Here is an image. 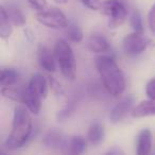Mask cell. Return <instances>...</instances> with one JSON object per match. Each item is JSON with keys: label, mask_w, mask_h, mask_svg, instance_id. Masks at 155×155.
Listing matches in <instances>:
<instances>
[{"label": "cell", "mask_w": 155, "mask_h": 155, "mask_svg": "<svg viewBox=\"0 0 155 155\" xmlns=\"http://www.w3.org/2000/svg\"><path fill=\"white\" fill-rule=\"evenodd\" d=\"M105 137V130L103 124L100 122H94L88 127V131L86 134V139L93 146L97 147L101 144Z\"/></svg>", "instance_id": "16"}, {"label": "cell", "mask_w": 155, "mask_h": 155, "mask_svg": "<svg viewBox=\"0 0 155 155\" xmlns=\"http://www.w3.org/2000/svg\"><path fill=\"white\" fill-rule=\"evenodd\" d=\"M152 132L146 127L138 133L136 139V155L152 154Z\"/></svg>", "instance_id": "12"}, {"label": "cell", "mask_w": 155, "mask_h": 155, "mask_svg": "<svg viewBox=\"0 0 155 155\" xmlns=\"http://www.w3.org/2000/svg\"><path fill=\"white\" fill-rule=\"evenodd\" d=\"M37 62L38 65L44 71L47 72H54L56 69V60L54 56V52L51 51L46 46H39L37 50Z\"/></svg>", "instance_id": "9"}, {"label": "cell", "mask_w": 155, "mask_h": 155, "mask_svg": "<svg viewBox=\"0 0 155 155\" xmlns=\"http://www.w3.org/2000/svg\"><path fill=\"white\" fill-rule=\"evenodd\" d=\"M103 155H125L123 150L119 147H114V148L110 149L107 152H105Z\"/></svg>", "instance_id": "30"}, {"label": "cell", "mask_w": 155, "mask_h": 155, "mask_svg": "<svg viewBox=\"0 0 155 155\" xmlns=\"http://www.w3.org/2000/svg\"><path fill=\"white\" fill-rule=\"evenodd\" d=\"M56 64L66 79L73 80L75 77V56L68 41L58 39L53 48Z\"/></svg>", "instance_id": "3"}, {"label": "cell", "mask_w": 155, "mask_h": 155, "mask_svg": "<svg viewBox=\"0 0 155 155\" xmlns=\"http://www.w3.org/2000/svg\"><path fill=\"white\" fill-rule=\"evenodd\" d=\"M80 1L85 8L91 10V11H99V10H101L102 2H103L101 0H80Z\"/></svg>", "instance_id": "26"}, {"label": "cell", "mask_w": 155, "mask_h": 155, "mask_svg": "<svg viewBox=\"0 0 155 155\" xmlns=\"http://www.w3.org/2000/svg\"><path fill=\"white\" fill-rule=\"evenodd\" d=\"M33 133V122L31 113L25 105L15 106L13 112L11 132L5 140L9 150L20 149L29 141Z\"/></svg>", "instance_id": "2"}, {"label": "cell", "mask_w": 155, "mask_h": 155, "mask_svg": "<svg viewBox=\"0 0 155 155\" xmlns=\"http://www.w3.org/2000/svg\"><path fill=\"white\" fill-rule=\"evenodd\" d=\"M13 26L11 19L9 18L5 5L0 7V37L2 39H8L13 33Z\"/></svg>", "instance_id": "17"}, {"label": "cell", "mask_w": 155, "mask_h": 155, "mask_svg": "<svg viewBox=\"0 0 155 155\" xmlns=\"http://www.w3.org/2000/svg\"><path fill=\"white\" fill-rule=\"evenodd\" d=\"M2 97L7 98V99L13 100V101H17L21 103L22 100V88H16L15 86H7V87H1L0 89Z\"/></svg>", "instance_id": "21"}, {"label": "cell", "mask_w": 155, "mask_h": 155, "mask_svg": "<svg viewBox=\"0 0 155 155\" xmlns=\"http://www.w3.org/2000/svg\"><path fill=\"white\" fill-rule=\"evenodd\" d=\"M53 1L56 3V5H66V3L68 2V0H53Z\"/></svg>", "instance_id": "31"}, {"label": "cell", "mask_w": 155, "mask_h": 155, "mask_svg": "<svg viewBox=\"0 0 155 155\" xmlns=\"http://www.w3.org/2000/svg\"><path fill=\"white\" fill-rule=\"evenodd\" d=\"M28 85L32 87L43 99L47 98L48 91H49V82H48V78H46L45 75H43L41 73H35L31 77Z\"/></svg>", "instance_id": "15"}, {"label": "cell", "mask_w": 155, "mask_h": 155, "mask_svg": "<svg viewBox=\"0 0 155 155\" xmlns=\"http://www.w3.org/2000/svg\"><path fill=\"white\" fill-rule=\"evenodd\" d=\"M28 3L31 7V9H33L36 12L45 11L48 7L47 0H28Z\"/></svg>", "instance_id": "25"}, {"label": "cell", "mask_w": 155, "mask_h": 155, "mask_svg": "<svg viewBox=\"0 0 155 155\" xmlns=\"http://www.w3.org/2000/svg\"><path fill=\"white\" fill-rule=\"evenodd\" d=\"M130 25H131L133 32L143 33V22H142L141 14L138 10H134L130 16Z\"/></svg>", "instance_id": "22"}, {"label": "cell", "mask_w": 155, "mask_h": 155, "mask_svg": "<svg viewBox=\"0 0 155 155\" xmlns=\"http://www.w3.org/2000/svg\"><path fill=\"white\" fill-rule=\"evenodd\" d=\"M87 49L96 54H106L110 51V45L102 34H93L87 38Z\"/></svg>", "instance_id": "11"}, {"label": "cell", "mask_w": 155, "mask_h": 155, "mask_svg": "<svg viewBox=\"0 0 155 155\" xmlns=\"http://www.w3.org/2000/svg\"><path fill=\"white\" fill-rule=\"evenodd\" d=\"M7 10V13L9 18L11 19L12 24L14 26H17V27H24L27 22L26 19V16L25 14L22 13V11L17 7V5H9L8 8H5Z\"/></svg>", "instance_id": "19"}, {"label": "cell", "mask_w": 155, "mask_h": 155, "mask_svg": "<svg viewBox=\"0 0 155 155\" xmlns=\"http://www.w3.org/2000/svg\"><path fill=\"white\" fill-rule=\"evenodd\" d=\"M37 22L46 28L54 29V30H65L68 27L69 21L66 15L56 8L46 9L45 11L36 12L35 14Z\"/></svg>", "instance_id": "5"}, {"label": "cell", "mask_w": 155, "mask_h": 155, "mask_svg": "<svg viewBox=\"0 0 155 155\" xmlns=\"http://www.w3.org/2000/svg\"><path fill=\"white\" fill-rule=\"evenodd\" d=\"M144 91H146V96L148 97V99L155 100V77L148 81Z\"/></svg>", "instance_id": "27"}, {"label": "cell", "mask_w": 155, "mask_h": 155, "mask_svg": "<svg viewBox=\"0 0 155 155\" xmlns=\"http://www.w3.org/2000/svg\"><path fill=\"white\" fill-rule=\"evenodd\" d=\"M48 82H49V88L51 89L52 93L55 94V95H58V96L64 95V89H63L62 85H61L55 79L49 77L48 78Z\"/></svg>", "instance_id": "24"}, {"label": "cell", "mask_w": 155, "mask_h": 155, "mask_svg": "<svg viewBox=\"0 0 155 155\" xmlns=\"http://www.w3.org/2000/svg\"><path fill=\"white\" fill-rule=\"evenodd\" d=\"M0 155H9L7 152H5V151H1V153H0Z\"/></svg>", "instance_id": "32"}, {"label": "cell", "mask_w": 155, "mask_h": 155, "mask_svg": "<svg viewBox=\"0 0 155 155\" xmlns=\"http://www.w3.org/2000/svg\"><path fill=\"white\" fill-rule=\"evenodd\" d=\"M95 65L106 93L115 98L123 95L127 88V81L115 58L112 55L101 54L96 58Z\"/></svg>", "instance_id": "1"}, {"label": "cell", "mask_w": 155, "mask_h": 155, "mask_svg": "<svg viewBox=\"0 0 155 155\" xmlns=\"http://www.w3.org/2000/svg\"><path fill=\"white\" fill-rule=\"evenodd\" d=\"M24 34H25V37L28 41L32 43L33 41H35V33L33 32L32 29H29V28H26L24 30Z\"/></svg>", "instance_id": "29"}, {"label": "cell", "mask_w": 155, "mask_h": 155, "mask_svg": "<svg viewBox=\"0 0 155 155\" xmlns=\"http://www.w3.org/2000/svg\"><path fill=\"white\" fill-rule=\"evenodd\" d=\"M151 155H155V153H154V154H151Z\"/></svg>", "instance_id": "33"}, {"label": "cell", "mask_w": 155, "mask_h": 155, "mask_svg": "<svg viewBox=\"0 0 155 155\" xmlns=\"http://www.w3.org/2000/svg\"><path fill=\"white\" fill-rule=\"evenodd\" d=\"M65 34L69 41L74 44H79L83 41V32L82 29L78 26L75 22H69L68 27L65 29Z\"/></svg>", "instance_id": "20"}, {"label": "cell", "mask_w": 155, "mask_h": 155, "mask_svg": "<svg viewBox=\"0 0 155 155\" xmlns=\"http://www.w3.org/2000/svg\"><path fill=\"white\" fill-rule=\"evenodd\" d=\"M133 118H146V117L155 116V100H143L134 106L131 112Z\"/></svg>", "instance_id": "14"}, {"label": "cell", "mask_w": 155, "mask_h": 155, "mask_svg": "<svg viewBox=\"0 0 155 155\" xmlns=\"http://www.w3.org/2000/svg\"><path fill=\"white\" fill-rule=\"evenodd\" d=\"M87 150V139L82 136H72L66 139L62 151L64 155H82Z\"/></svg>", "instance_id": "10"}, {"label": "cell", "mask_w": 155, "mask_h": 155, "mask_svg": "<svg viewBox=\"0 0 155 155\" xmlns=\"http://www.w3.org/2000/svg\"><path fill=\"white\" fill-rule=\"evenodd\" d=\"M20 74L14 68H2L0 71V85L1 87L15 86L19 81Z\"/></svg>", "instance_id": "18"}, {"label": "cell", "mask_w": 155, "mask_h": 155, "mask_svg": "<svg viewBox=\"0 0 155 155\" xmlns=\"http://www.w3.org/2000/svg\"><path fill=\"white\" fill-rule=\"evenodd\" d=\"M41 100H43V98L28 84L26 87L22 88L21 103L28 108V110L32 115L39 114L41 110Z\"/></svg>", "instance_id": "8"}, {"label": "cell", "mask_w": 155, "mask_h": 155, "mask_svg": "<svg viewBox=\"0 0 155 155\" xmlns=\"http://www.w3.org/2000/svg\"><path fill=\"white\" fill-rule=\"evenodd\" d=\"M75 105H77V102H75V101H69V103L67 104V105L65 106L62 110H60V112L58 113V115H56L58 121H60V120L61 121L65 120V119L68 118V117L70 116L73 112H74Z\"/></svg>", "instance_id": "23"}, {"label": "cell", "mask_w": 155, "mask_h": 155, "mask_svg": "<svg viewBox=\"0 0 155 155\" xmlns=\"http://www.w3.org/2000/svg\"><path fill=\"white\" fill-rule=\"evenodd\" d=\"M148 27L151 32L155 34V3L151 7L148 13Z\"/></svg>", "instance_id": "28"}, {"label": "cell", "mask_w": 155, "mask_h": 155, "mask_svg": "<svg viewBox=\"0 0 155 155\" xmlns=\"http://www.w3.org/2000/svg\"><path fill=\"white\" fill-rule=\"evenodd\" d=\"M150 41L143 33L132 32L127 34L122 39V49L129 56H136L143 53L149 47Z\"/></svg>", "instance_id": "6"}, {"label": "cell", "mask_w": 155, "mask_h": 155, "mask_svg": "<svg viewBox=\"0 0 155 155\" xmlns=\"http://www.w3.org/2000/svg\"><path fill=\"white\" fill-rule=\"evenodd\" d=\"M101 11L108 17V28L117 29L123 25L129 15V10L121 0H105L102 2Z\"/></svg>", "instance_id": "4"}, {"label": "cell", "mask_w": 155, "mask_h": 155, "mask_svg": "<svg viewBox=\"0 0 155 155\" xmlns=\"http://www.w3.org/2000/svg\"><path fill=\"white\" fill-rule=\"evenodd\" d=\"M43 142L44 147L47 149H51V150H62L64 147L66 139H65L64 135L61 133L58 130H50L45 134V136L43 137Z\"/></svg>", "instance_id": "13"}, {"label": "cell", "mask_w": 155, "mask_h": 155, "mask_svg": "<svg viewBox=\"0 0 155 155\" xmlns=\"http://www.w3.org/2000/svg\"><path fill=\"white\" fill-rule=\"evenodd\" d=\"M133 103H134L133 96L127 95L125 97L121 98L119 100V102H117L114 107L110 110V115H108V118H110V122L114 123V124L121 122L125 118V116L130 112H132V110H133Z\"/></svg>", "instance_id": "7"}]
</instances>
